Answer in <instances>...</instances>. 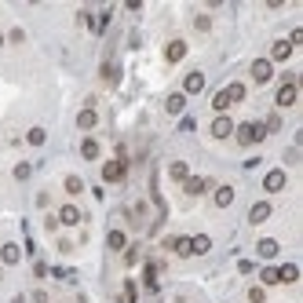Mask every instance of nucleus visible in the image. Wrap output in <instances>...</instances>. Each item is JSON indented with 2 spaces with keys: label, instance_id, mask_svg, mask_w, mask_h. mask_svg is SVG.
I'll list each match as a JSON object with an SVG mask.
<instances>
[{
  "label": "nucleus",
  "instance_id": "obj_11",
  "mask_svg": "<svg viewBox=\"0 0 303 303\" xmlns=\"http://www.w3.org/2000/svg\"><path fill=\"white\" fill-rule=\"evenodd\" d=\"M267 216H270V205H267V201H260V205H252V212H249V219H252V223H263Z\"/></svg>",
  "mask_w": 303,
  "mask_h": 303
},
{
  "label": "nucleus",
  "instance_id": "obj_8",
  "mask_svg": "<svg viewBox=\"0 0 303 303\" xmlns=\"http://www.w3.org/2000/svg\"><path fill=\"white\" fill-rule=\"evenodd\" d=\"M183 55H187V44L183 40H172L168 48H164V58H168V63H179Z\"/></svg>",
  "mask_w": 303,
  "mask_h": 303
},
{
  "label": "nucleus",
  "instance_id": "obj_13",
  "mask_svg": "<svg viewBox=\"0 0 303 303\" xmlns=\"http://www.w3.org/2000/svg\"><path fill=\"white\" fill-rule=\"evenodd\" d=\"M77 125H81L84 132H88V128H95V125H99V113H95V110H84V113L77 117Z\"/></svg>",
  "mask_w": 303,
  "mask_h": 303
},
{
  "label": "nucleus",
  "instance_id": "obj_7",
  "mask_svg": "<svg viewBox=\"0 0 303 303\" xmlns=\"http://www.w3.org/2000/svg\"><path fill=\"white\" fill-rule=\"evenodd\" d=\"M263 187H267L270 194H274V190H281V187H285V172H281V168H274V172H267V179H263Z\"/></svg>",
  "mask_w": 303,
  "mask_h": 303
},
{
  "label": "nucleus",
  "instance_id": "obj_23",
  "mask_svg": "<svg viewBox=\"0 0 303 303\" xmlns=\"http://www.w3.org/2000/svg\"><path fill=\"white\" fill-rule=\"evenodd\" d=\"M226 95H230V102H241V99H245V84H230Z\"/></svg>",
  "mask_w": 303,
  "mask_h": 303
},
{
  "label": "nucleus",
  "instance_id": "obj_32",
  "mask_svg": "<svg viewBox=\"0 0 303 303\" xmlns=\"http://www.w3.org/2000/svg\"><path fill=\"white\" fill-rule=\"evenodd\" d=\"M249 299H252V303H263L267 296H263V289H252V292H249Z\"/></svg>",
  "mask_w": 303,
  "mask_h": 303
},
{
  "label": "nucleus",
  "instance_id": "obj_16",
  "mask_svg": "<svg viewBox=\"0 0 303 303\" xmlns=\"http://www.w3.org/2000/svg\"><path fill=\"white\" fill-rule=\"evenodd\" d=\"M226 106H230V95H226V92H216V95H212V110H216V113H223Z\"/></svg>",
  "mask_w": 303,
  "mask_h": 303
},
{
  "label": "nucleus",
  "instance_id": "obj_29",
  "mask_svg": "<svg viewBox=\"0 0 303 303\" xmlns=\"http://www.w3.org/2000/svg\"><path fill=\"white\" fill-rule=\"evenodd\" d=\"M81 187H84V183H81L77 175H70V179H66V190H70V194H81Z\"/></svg>",
  "mask_w": 303,
  "mask_h": 303
},
{
  "label": "nucleus",
  "instance_id": "obj_10",
  "mask_svg": "<svg viewBox=\"0 0 303 303\" xmlns=\"http://www.w3.org/2000/svg\"><path fill=\"white\" fill-rule=\"evenodd\" d=\"M183 88H187V95H198V92H201V88H205V77H201V73H190V77H187V84H183Z\"/></svg>",
  "mask_w": 303,
  "mask_h": 303
},
{
  "label": "nucleus",
  "instance_id": "obj_27",
  "mask_svg": "<svg viewBox=\"0 0 303 303\" xmlns=\"http://www.w3.org/2000/svg\"><path fill=\"white\" fill-rule=\"evenodd\" d=\"M278 128H281V117H278V113H270V117H267V125H263V132H278Z\"/></svg>",
  "mask_w": 303,
  "mask_h": 303
},
{
  "label": "nucleus",
  "instance_id": "obj_19",
  "mask_svg": "<svg viewBox=\"0 0 303 303\" xmlns=\"http://www.w3.org/2000/svg\"><path fill=\"white\" fill-rule=\"evenodd\" d=\"M164 106H168V113H183V106H187V95H172V99L164 102Z\"/></svg>",
  "mask_w": 303,
  "mask_h": 303
},
{
  "label": "nucleus",
  "instance_id": "obj_14",
  "mask_svg": "<svg viewBox=\"0 0 303 303\" xmlns=\"http://www.w3.org/2000/svg\"><path fill=\"white\" fill-rule=\"evenodd\" d=\"M81 157L95 161V157H99V143H95V139H84V143H81Z\"/></svg>",
  "mask_w": 303,
  "mask_h": 303
},
{
  "label": "nucleus",
  "instance_id": "obj_26",
  "mask_svg": "<svg viewBox=\"0 0 303 303\" xmlns=\"http://www.w3.org/2000/svg\"><path fill=\"white\" fill-rule=\"evenodd\" d=\"M263 285H278V267H263Z\"/></svg>",
  "mask_w": 303,
  "mask_h": 303
},
{
  "label": "nucleus",
  "instance_id": "obj_24",
  "mask_svg": "<svg viewBox=\"0 0 303 303\" xmlns=\"http://www.w3.org/2000/svg\"><path fill=\"white\" fill-rule=\"evenodd\" d=\"M205 187H208V179H198V175H194V179H187V190H190V194H201Z\"/></svg>",
  "mask_w": 303,
  "mask_h": 303
},
{
  "label": "nucleus",
  "instance_id": "obj_3",
  "mask_svg": "<svg viewBox=\"0 0 303 303\" xmlns=\"http://www.w3.org/2000/svg\"><path fill=\"white\" fill-rule=\"evenodd\" d=\"M102 179L106 183H120V179H125V161H110L102 168Z\"/></svg>",
  "mask_w": 303,
  "mask_h": 303
},
{
  "label": "nucleus",
  "instance_id": "obj_31",
  "mask_svg": "<svg viewBox=\"0 0 303 303\" xmlns=\"http://www.w3.org/2000/svg\"><path fill=\"white\" fill-rule=\"evenodd\" d=\"M289 44L296 48V44H303V29H292V37H289Z\"/></svg>",
  "mask_w": 303,
  "mask_h": 303
},
{
  "label": "nucleus",
  "instance_id": "obj_15",
  "mask_svg": "<svg viewBox=\"0 0 303 303\" xmlns=\"http://www.w3.org/2000/svg\"><path fill=\"white\" fill-rule=\"evenodd\" d=\"M230 201H234V187H219V190H216V205H219V208H226Z\"/></svg>",
  "mask_w": 303,
  "mask_h": 303
},
{
  "label": "nucleus",
  "instance_id": "obj_17",
  "mask_svg": "<svg viewBox=\"0 0 303 303\" xmlns=\"http://www.w3.org/2000/svg\"><path fill=\"white\" fill-rule=\"evenodd\" d=\"M168 249H175L179 256H190V237H172V241H168Z\"/></svg>",
  "mask_w": 303,
  "mask_h": 303
},
{
  "label": "nucleus",
  "instance_id": "obj_4",
  "mask_svg": "<svg viewBox=\"0 0 303 303\" xmlns=\"http://www.w3.org/2000/svg\"><path fill=\"white\" fill-rule=\"evenodd\" d=\"M270 73H274V66H270L267 58H260V63H252V81L267 84V81H270Z\"/></svg>",
  "mask_w": 303,
  "mask_h": 303
},
{
  "label": "nucleus",
  "instance_id": "obj_28",
  "mask_svg": "<svg viewBox=\"0 0 303 303\" xmlns=\"http://www.w3.org/2000/svg\"><path fill=\"white\" fill-rule=\"evenodd\" d=\"M26 139L33 143V146H40V143H44V128H29V135H26Z\"/></svg>",
  "mask_w": 303,
  "mask_h": 303
},
{
  "label": "nucleus",
  "instance_id": "obj_1",
  "mask_svg": "<svg viewBox=\"0 0 303 303\" xmlns=\"http://www.w3.org/2000/svg\"><path fill=\"white\" fill-rule=\"evenodd\" d=\"M263 135H267V132H263V125H241V128H237V143H241V146H249V143H260Z\"/></svg>",
  "mask_w": 303,
  "mask_h": 303
},
{
  "label": "nucleus",
  "instance_id": "obj_21",
  "mask_svg": "<svg viewBox=\"0 0 303 303\" xmlns=\"http://www.w3.org/2000/svg\"><path fill=\"white\" fill-rule=\"evenodd\" d=\"M0 260H4V263H19V249H15V245H4V249H0Z\"/></svg>",
  "mask_w": 303,
  "mask_h": 303
},
{
  "label": "nucleus",
  "instance_id": "obj_25",
  "mask_svg": "<svg viewBox=\"0 0 303 303\" xmlns=\"http://www.w3.org/2000/svg\"><path fill=\"white\" fill-rule=\"evenodd\" d=\"M125 245H128V237L120 230H110V249H125Z\"/></svg>",
  "mask_w": 303,
  "mask_h": 303
},
{
  "label": "nucleus",
  "instance_id": "obj_20",
  "mask_svg": "<svg viewBox=\"0 0 303 303\" xmlns=\"http://www.w3.org/2000/svg\"><path fill=\"white\" fill-rule=\"evenodd\" d=\"M168 172H172V179H175V183H183V179L190 175V172H187V164H183V161H175V164H172V168H168Z\"/></svg>",
  "mask_w": 303,
  "mask_h": 303
},
{
  "label": "nucleus",
  "instance_id": "obj_6",
  "mask_svg": "<svg viewBox=\"0 0 303 303\" xmlns=\"http://www.w3.org/2000/svg\"><path fill=\"white\" fill-rule=\"evenodd\" d=\"M296 102V81H285L278 92V106H292Z\"/></svg>",
  "mask_w": 303,
  "mask_h": 303
},
{
  "label": "nucleus",
  "instance_id": "obj_33",
  "mask_svg": "<svg viewBox=\"0 0 303 303\" xmlns=\"http://www.w3.org/2000/svg\"><path fill=\"white\" fill-rule=\"evenodd\" d=\"M0 44H4V37H0Z\"/></svg>",
  "mask_w": 303,
  "mask_h": 303
},
{
  "label": "nucleus",
  "instance_id": "obj_18",
  "mask_svg": "<svg viewBox=\"0 0 303 303\" xmlns=\"http://www.w3.org/2000/svg\"><path fill=\"white\" fill-rule=\"evenodd\" d=\"M212 249V241L205 237V234H198V237H190V252H208Z\"/></svg>",
  "mask_w": 303,
  "mask_h": 303
},
{
  "label": "nucleus",
  "instance_id": "obj_9",
  "mask_svg": "<svg viewBox=\"0 0 303 303\" xmlns=\"http://www.w3.org/2000/svg\"><path fill=\"white\" fill-rule=\"evenodd\" d=\"M58 219H63L66 226L81 223V208H77V205H63V212H58Z\"/></svg>",
  "mask_w": 303,
  "mask_h": 303
},
{
  "label": "nucleus",
  "instance_id": "obj_30",
  "mask_svg": "<svg viewBox=\"0 0 303 303\" xmlns=\"http://www.w3.org/2000/svg\"><path fill=\"white\" fill-rule=\"evenodd\" d=\"M15 179H29V164H19V168H15Z\"/></svg>",
  "mask_w": 303,
  "mask_h": 303
},
{
  "label": "nucleus",
  "instance_id": "obj_22",
  "mask_svg": "<svg viewBox=\"0 0 303 303\" xmlns=\"http://www.w3.org/2000/svg\"><path fill=\"white\" fill-rule=\"evenodd\" d=\"M260 256H278V241L263 237V241H260Z\"/></svg>",
  "mask_w": 303,
  "mask_h": 303
},
{
  "label": "nucleus",
  "instance_id": "obj_12",
  "mask_svg": "<svg viewBox=\"0 0 303 303\" xmlns=\"http://www.w3.org/2000/svg\"><path fill=\"white\" fill-rule=\"evenodd\" d=\"M296 278H299V267H296V263L278 267V281H296Z\"/></svg>",
  "mask_w": 303,
  "mask_h": 303
},
{
  "label": "nucleus",
  "instance_id": "obj_2",
  "mask_svg": "<svg viewBox=\"0 0 303 303\" xmlns=\"http://www.w3.org/2000/svg\"><path fill=\"white\" fill-rule=\"evenodd\" d=\"M289 55H292V44H289V40H274V48H270V58H267V63H270V66H274V63H285Z\"/></svg>",
  "mask_w": 303,
  "mask_h": 303
},
{
  "label": "nucleus",
  "instance_id": "obj_5",
  "mask_svg": "<svg viewBox=\"0 0 303 303\" xmlns=\"http://www.w3.org/2000/svg\"><path fill=\"white\" fill-rule=\"evenodd\" d=\"M230 132H234V120L230 117H216V120H212V135H216V139H226Z\"/></svg>",
  "mask_w": 303,
  "mask_h": 303
}]
</instances>
